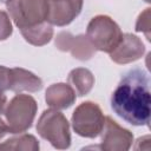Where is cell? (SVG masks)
I'll return each mask as SVG.
<instances>
[{"instance_id": "6da1fadb", "label": "cell", "mask_w": 151, "mask_h": 151, "mask_svg": "<svg viewBox=\"0 0 151 151\" xmlns=\"http://www.w3.org/2000/svg\"><path fill=\"white\" fill-rule=\"evenodd\" d=\"M111 107L117 116L132 125H149L151 114L149 73L142 68L130 70L113 91Z\"/></svg>"}, {"instance_id": "7a4b0ae2", "label": "cell", "mask_w": 151, "mask_h": 151, "mask_svg": "<svg viewBox=\"0 0 151 151\" xmlns=\"http://www.w3.org/2000/svg\"><path fill=\"white\" fill-rule=\"evenodd\" d=\"M37 101L28 94H17L1 112L4 124L9 133H22L32 126L37 113Z\"/></svg>"}, {"instance_id": "3957f363", "label": "cell", "mask_w": 151, "mask_h": 151, "mask_svg": "<svg viewBox=\"0 0 151 151\" xmlns=\"http://www.w3.org/2000/svg\"><path fill=\"white\" fill-rule=\"evenodd\" d=\"M38 133L50 142L55 149H67L71 145L70 125L65 116L54 110H45L37 124Z\"/></svg>"}, {"instance_id": "277c9868", "label": "cell", "mask_w": 151, "mask_h": 151, "mask_svg": "<svg viewBox=\"0 0 151 151\" xmlns=\"http://www.w3.org/2000/svg\"><path fill=\"white\" fill-rule=\"evenodd\" d=\"M122 31L113 19L107 15H97L87 25L86 37L96 50L111 53L122 39Z\"/></svg>"}, {"instance_id": "5b68a950", "label": "cell", "mask_w": 151, "mask_h": 151, "mask_svg": "<svg viewBox=\"0 0 151 151\" xmlns=\"http://www.w3.org/2000/svg\"><path fill=\"white\" fill-rule=\"evenodd\" d=\"M6 6L19 29L39 25L47 19V0H8Z\"/></svg>"}, {"instance_id": "8992f818", "label": "cell", "mask_w": 151, "mask_h": 151, "mask_svg": "<svg viewBox=\"0 0 151 151\" xmlns=\"http://www.w3.org/2000/svg\"><path fill=\"white\" fill-rule=\"evenodd\" d=\"M104 123L105 117L100 107L92 101L81 103L72 114L73 130L81 137H97L101 132Z\"/></svg>"}, {"instance_id": "52a82bcc", "label": "cell", "mask_w": 151, "mask_h": 151, "mask_svg": "<svg viewBox=\"0 0 151 151\" xmlns=\"http://www.w3.org/2000/svg\"><path fill=\"white\" fill-rule=\"evenodd\" d=\"M133 142L132 133L119 126L112 118L105 117L101 130V149L106 151H126Z\"/></svg>"}, {"instance_id": "ba28073f", "label": "cell", "mask_w": 151, "mask_h": 151, "mask_svg": "<svg viewBox=\"0 0 151 151\" xmlns=\"http://www.w3.org/2000/svg\"><path fill=\"white\" fill-rule=\"evenodd\" d=\"M83 0H47L46 21L55 26H66L80 13Z\"/></svg>"}, {"instance_id": "9c48e42d", "label": "cell", "mask_w": 151, "mask_h": 151, "mask_svg": "<svg viewBox=\"0 0 151 151\" xmlns=\"http://www.w3.org/2000/svg\"><path fill=\"white\" fill-rule=\"evenodd\" d=\"M144 52L145 47L142 40L133 34L125 33L116 48L110 53V58L117 64H129L140 59Z\"/></svg>"}, {"instance_id": "30bf717a", "label": "cell", "mask_w": 151, "mask_h": 151, "mask_svg": "<svg viewBox=\"0 0 151 151\" xmlns=\"http://www.w3.org/2000/svg\"><path fill=\"white\" fill-rule=\"evenodd\" d=\"M55 45L61 51H70L72 55L79 60H87L96 52L94 46L86 35L73 37L70 33L61 32L55 39Z\"/></svg>"}, {"instance_id": "8fae6325", "label": "cell", "mask_w": 151, "mask_h": 151, "mask_svg": "<svg viewBox=\"0 0 151 151\" xmlns=\"http://www.w3.org/2000/svg\"><path fill=\"white\" fill-rule=\"evenodd\" d=\"M45 99L52 109L63 110L70 107L76 101V92L68 84L58 83L46 90Z\"/></svg>"}, {"instance_id": "7c38bea8", "label": "cell", "mask_w": 151, "mask_h": 151, "mask_svg": "<svg viewBox=\"0 0 151 151\" xmlns=\"http://www.w3.org/2000/svg\"><path fill=\"white\" fill-rule=\"evenodd\" d=\"M41 87H42V81L34 73L20 67L11 68L9 90L14 92H21V91L35 92V91H39Z\"/></svg>"}, {"instance_id": "4fadbf2b", "label": "cell", "mask_w": 151, "mask_h": 151, "mask_svg": "<svg viewBox=\"0 0 151 151\" xmlns=\"http://www.w3.org/2000/svg\"><path fill=\"white\" fill-rule=\"evenodd\" d=\"M67 80H68V85L74 90L76 94L80 97L87 94L94 85V77L92 72L83 67L72 70L68 74Z\"/></svg>"}, {"instance_id": "5bb4252c", "label": "cell", "mask_w": 151, "mask_h": 151, "mask_svg": "<svg viewBox=\"0 0 151 151\" xmlns=\"http://www.w3.org/2000/svg\"><path fill=\"white\" fill-rule=\"evenodd\" d=\"M20 32L25 40L34 46H42L50 42L53 37V28L47 21L28 28H21Z\"/></svg>"}, {"instance_id": "9a60e30c", "label": "cell", "mask_w": 151, "mask_h": 151, "mask_svg": "<svg viewBox=\"0 0 151 151\" xmlns=\"http://www.w3.org/2000/svg\"><path fill=\"white\" fill-rule=\"evenodd\" d=\"M39 149V143L32 134H21L7 139L4 144H0V150H32Z\"/></svg>"}, {"instance_id": "2e32d148", "label": "cell", "mask_w": 151, "mask_h": 151, "mask_svg": "<svg viewBox=\"0 0 151 151\" xmlns=\"http://www.w3.org/2000/svg\"><path fill=\"white\" fill-rule=\"evenodd\" d=\"M136 31L144 32L146 39L150 40V8H145V11L139 14L136 22Z\"/></svg>"}, {"instance_id": "e0dca14e", "label": "cell", "mask_w": 151, "mask_h": 151, "mask_svg": "<svg viewBox=\"0 0 151 151\" xmlns=\"http://www.w3.org/2000/svg\"><path fill=\"white\" fill-rule=\"evenodd\" d=\"M12 34V24L6 12L0 11V41L6 40Z\"/></svg>"}, {"instance_id": "ac0fdd59", "label": "cell", "mask_w": 151, "mask_h": 151, "mask_svg": "<svg viewBox=\"0 0 151 151\" xmlns=\"http://www.w3.org/2000/svg\"><path fill=\"white\" fill-rule=\"evenodd\" d=\"M11 87V68L0 65V92L7 91Z\"/></svg>"}, {"instance_id": "d6986e66", "label": "cell", "mask_w": 151, "mask_h": 151, "mask_svg": "<svg viewBox=\"0 0 151 151\" xmlns=\"http://www.w3.org/2000/svg\"><path fill=\"white\" fill-rule=\"evenodd\" d=\"M6 133H8V132H7V129H6L5 124H4V120H2V117H1V113H0V139H1Z\"/></svg>"}, {"instance_id": "ffe728a7", "label": "cell", "mask_w": 151, "mask_h": 151, "mask_svg": "<svg viewBox=\"0 0 151 151\" xmlns=\"http://www.w3.org/2000/svg\"><path fill=\"white\" fill-rule=\"evenodd\" d=\"M6 96L2 93V92H0V113L4 111V109H5V106H6Z\"/></svg>"}, {"instance_id": "44dd1931", "label": "cell", "mask_w": 151, "mask_h": 151, "mask_svg": "<svg viewBox=\"0 0 151 151\" xmlns=\"http://www.w3.org/2000/svg\"><path fill=\"white\" fill-rule=\"evenodd\" d=\"M7 1H8V0H0V2H5V4H6Z\"/></svg>"}]
</instances>
